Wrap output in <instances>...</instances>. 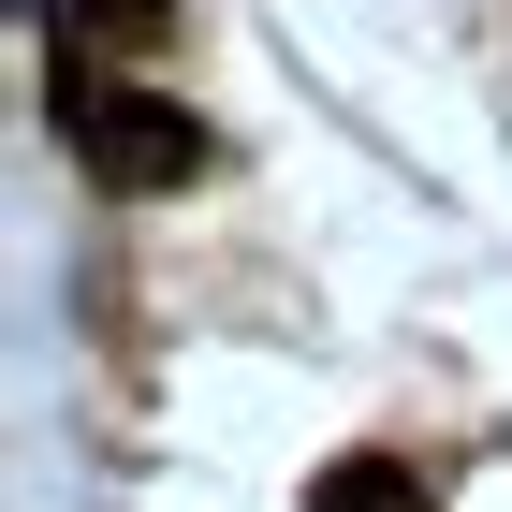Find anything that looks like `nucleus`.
<instances>
[{
  "label": "nucleus",
  "mask_w": 512,
  "mask_h": 512,
  "mask_svg": "<svg viewBox=\"0 0 512 512\" xmlns=\"http://www.w3.org/2000/svg\"><path fill=\"white\" fill-rule=\"evenodd\" d=\"M59 132H74V161L103 176V191H191V161H205V132H191L176 88L88 74V59H74V88H59Z\"/></svg>",
  "instance_id": "nucleus-1"
},
{
  "label": "nucleus",
  "mask_w": 512,
  "mask_h": 512,
  "mask_svg": "<svg viewBox=\"0 0 512 512\" xmlns=\"http://www.w3.org/2000/svg\"><path fill=\"white\" fill-rule=\"evenodd\" d=\"M308 512H439V498L395 469V454H337V469L308 483Z\"/></svg>",
  "instance_id": "nucleus-2"
},
{
  "label": "nucleus",
  "mask_w": 512,
  "mask_h": 512,
  "mask_svg": "<svg viewBox=\"0 0 512 512\" xmlns=\"http://www.w3.org/2000/svg\"><path fill=\"white\" fill-rule=\"evenodd\" d=\"M59 30H74V44H161L176 0H59Z\"/></svg>",
  "instance_id": "nucleus-3"
}]
</instances>
